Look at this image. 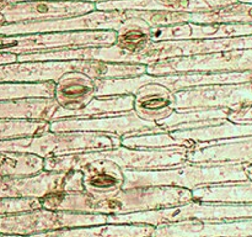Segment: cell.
Masks as SVG:
<instances>
[{
    "label": "cell",
    "instance_id": "1",
    "mask_svg": "<svg viewBox=\"0 0 252 237\" xmlns=\"http://www.w3.org/2000/svg\"><path fill=\"white\" fill-rule=\"evenodd\" d=\"M187 150L189 148L182 146L165 148H129L121 145L111 150L43 158V170H79L83 165L97 159L112 160L118 167L126 170L165 169L187 162Z\"/></svg>",
    "mask_w": 252,
    "mask_h": 237
},
{
    "label": "cell",
    "instance_id": "2",
    "mask_svg": "<svg viewBox=\"0 0 252 237\" xmlns=\"http://www.w3.org/2000/svg\"><path fill=\"white\" fill-rule=\"evenodd\" d=\"M123 188L179 187L193 190L202 185L248 180L241 163L201 164L185 162L175 167L157 170L123 169Z\"/></svg>",
    "mask_w": 252,
    "mask_h": 237
},
{
    "label": "cell",
    "instance_id": "3",
    "mask_svg": "<svg viewBox=\"0 0 252 237\" xmlns=\"http://www.w3.org/2000/svg\"><path fill=\"white\" fill-rule=\"evenodd\" d=\"M121 146V137L98 132H52L0 141V152L31 153L41 158L105 151Z\"/></svg>",
    "mask_w": 252,
    "mask_h": 237
},
{
    "label": "cell",
    "instance_id": "4",
    "mask_svg": "<svg viewBox=\"0 0 252 237\" xmlns=\"http://www.w3.org/2000/svg\"><path fill=\"white\" fill-rule=\"evenodd\" d=\"M252 217V204L189 201L179 206L164 207L133 214L107 215V224H148L153 226L181 221H231Z\"/></svg>",
    "mask_w": 252,
    "mask_h": 237
},
{
    "label": "cell",
    "instance_id": "5",
    "mask_svg": "<svg viewBox=\"0 0 252 237\" xmlns=\"http://www.w3.org/2000/svg\"><path fill=\"white\" fill-rule=\"evenodd\" d=\"M116 41V31L42 32V34L0 35V53L20 54L56 51L73 47L111 46Z\"/></svg>",
    "mask_w": 252,
    "mask_h": 237
},
{
    "label": "cell",
    "instance_id": "6",
    "mask_svg": "<svg viewBox=\"0 0 252 237\" xmlns=\"http://www.w3.org/2000/svg\"><path fill=\"white\" fill-rule=\"evenodd\" d=\"M189 201H193L192 192L185 188L160 185L122 188L111 199L95 202L91 212L105 215L133 214L179 206Z\"/></svg>",
    "mask_w": 252,
    "mask_h": 237
},
{
    "label": "cell",
    "instance_id": "7",
    "mask_svg": "<svg viewBox=\"0 0 252 237\" xmlns=\"http://www.w3.org/2000/svg\"><path fill=\"white\" fill-rule=\"evenodd\" d=\"M107 224V215L95 212L52 211L47 209L0 215V234L30 236L44 231Z\"/></svg>",
    "mask_w": 252,
    "mask_h": 237
},
{
    "label": "cell",
    "instance_id": "8",
    "mask_svg": "<svg viewBox=\"0 0 252 237\" xmlns=\"http://www.w3.org/2000/svg\"><path fill=\"white\" fill-rule=\"evenodd\" d=\"M129 17L121 11H101L94 10L84 15L43 21L16 22L0 25V35L42 34V32H71V31H117Z\"/></svg>",
    "mask_w": 252,
    "mask_h": 237
},
{
    "label": "cell",
    "instance_id": "9",
    "mask_svg": "<svg viewBox=\"0 0 252 237\" xmlns=\"http://www.w3.org/2000/svg\"><path fill=\"white\" fill-rule=\"evenodd\" d=\"M80 170L42 172L31 175L0 177V199L43 198L57 192H83Z\"/></svg>",
    "mask_w": 252,
    "mask_h": 237
},
{
    "label": "cell",
    "instance_id": "10",
    "mask_svg": "<svg viewBox=\"0 0 252 237\" xmlns=\"http://www.w3.org/2000/svg\"><path fill=\"white\" fill-rule=\"evenodd\" d=\"M49 131L52 132H98L116 135L118 137L144 135V133L164 132L157 123L149 122L135 114L134 110L118 115L102 116V118H65L49 121Z\"/></svg>",
    "mask_w": 252,
    "mask_h": 237
},
{
    "label": "cell",
    "instance_id": "11",
    "mask_svg": "<svg viewBox=\"0 0 252 237\" xmlns=\"http://www.w3.org/2000/svg\"><path fill=\"white\" fill-rule=\"evenodd\" d=\"M96 10L93 2L62 1V0H27L0 4V25L16 22L43 21L78 16Z\"/></svg>",
    "mask_w": 252,
    "mask_h": 237
},
{
    "label": "cell",
    "instance_id": "12",
    "mask_svg": "<svg viewBox=\"0 0 252 237\" xmlns=\"http://www.w3.org/2000/svg\"><path fill=\"white\" fill-rule=\"evenodd\" d=\"M252 101V85L248 83L213 84L175 91L176 110L198 108L234 109Z\"/></svg>",
    "mask_w": 252,
    "mask_h": 237
},
{
    "label": "cell",
    "instance_id": "13",
    "mask_svg": "<svg viewBox=\"0 0 252 237\" xmlns=\"http://www.w3.org/2000/svg\"><path fill=\"white\" fill-rule=\"evenodd\" d=\"M252 27L240 24H196L181 22L170 26L150 27L149 36L153 42L177 41V40L219 39L250 34Z\"/></svg>",
    "mask_w": 252,
    "mask_h": 237
},
{
    "label": "cell",
    "instance_id": "14",
    "mask_svg": "<svg viewBox=\"0 0 252 237\" xmlns=\"http://www.w3.org/2000/svg\"><path fill=\"white\" fill-rule=\"evenodd\" d=\"M79 61H27L0 64V83L56 81L62 74L78 69Z\"/></svg>",
    "mask_w": 252,
    "mask_h": 237
},
{
    "label": "cell",
    "instance_id": "15",
    "mask_svg": "<svg viewBox=\"0 0 252 237\" xmlns=\"http://www.w3.org/2000/svg\"><path fill=\"white\" fill-rule=\"evenodd\" d=\"M84 190L95 202L108 200L123 188V169L108 159H97L79 168Z\"/></svg>",
    "mask_w": 252,
    "mask_h": 237
},
{
    "label": "cell",
    "instance_id": "16",
    "mask_svg": "<svg viewBox=\"0 0 252 237\" xmlns=\"http://www.w3.org/2000/svg\"><path fill=\"white\" fill-rule=\"evenodd\" d=\"M96 96V79L80 71H68L54 81V100L64 111H76Z\"/></svg>",
    "mask_w": 252,
    "mask_h": 237
},
{
    "label": "cell",
    "instance_id": "17",
    "mask_svg": "<svg viewBox=\"0 0 252 237\" xmlns=\"http://www.w3.org/2000/svg\"><path fill=\"white\" fill-rule=\"evenodd\" d=\"M133 110L143 120L158 123L176 110L175 93L162 84H145L134 94Z\"/></svg>",
    "mask_w": 252,
    "mask_h": 237
},
{
    "label": "cell",
    "instance_id": "18",
    "mask_svg": "<svg viewBox=\"0 0 252 237\" xmlns=\"http://www.w3.org/2000/svg\"><path fill=\"white\" fill-rule=\"evenodd\" d=\"M154 227L148 224H102L52 230L25 237H150Z\"/></svg>",
    "mask_w": 252,
    "mask_h": 237
},
{
    "label": "cell",
    "instance_id": "19",
    "mask_svg": "<svg viewBox=\"0 0 252 237\" xmlns=\"http://www.w3.org/2000/svg\"><path fill=\"white\" fill-rule=\"evenodd\" d=\"M229 111L230 109L226 108H198L175 110L171 115L159 121L157 125L160 126L164 132L208 127V126L219 125L228 120Z\"/></svg>",
    "mask_w": 252,
    "mask_h": 237
},
{
    "label": "cell",
    "instance_id": "20",
    "mask_svg": "<svg viewBox=\"0 0 252 237\" xmlns=\"http://www.w3.org/2000/svg\"><path fill=\"white\" fill-rule=\"evenodd\" d=\"M134 108V95H103L95 96L85 106L76 111H64L57 108L51 121L65 118H102L128 113Z\"/></svg>",
    "mask_w": 252,
    "mask_h": 237
},
{
    "label": "cell",
    "instance_id": "21",
    "mask_svg": "<svg viewBox=\"0 0 252 237\" xmlns=\"http://www.w3.org/2000/svg\"><path fill=\"white\" fill-rule=\"evenodd\" d=\"M58 104L54 98H22L0 100V120L51 121Z\"/></svg>",
    "mask_w": 252,
    "mask_h": 237
},
{
    "label": "cell",
    "instance_id": "22",
    "mask_svg": "<svg viewBox=\"0 0 252 237\" xmlns=\"http://www.w3.org/2000/svg\"><path fill=\"white\" fill-rule=\"evenodd\" d=\"M191 192L194 201L252 204V182L249 180L202 185Z\"/></svg>",
    "mask_w": 252,
    "mask_h": 237
},
{
    "label": "cell",
    "instance_id": "23",
    "mask_svg": "<svg viewBox=\"0 0 252 237\" xmlns=\"http://www.w3.org/2000/svg\"><path fill=\"white\" fill-rule=\"evenodd\" d=\"M184 237H252V217L231 221H189L184 225Z\"/></svg>",
    "mask_w": 252,
    "mask_h": 237
},
{
    "label": "cell",
    "instance_id": "24",
    "mask_svg": "<svg viewBox=\"0 0 252 237\" xmlns=\"http://www.w3.org/2000/svg\"><path fill=\"white\" fill-rule=\"evenodd\" d=\"M150 27L140 19H128L121 29L116 31L115 43L118 48L132 54V61L138 53L148 46L152 40L149 36Z\"/></svg>",
    "mask_w": 252,
    "mask_h": 237
},
{
    "label": "cell",
    "instance_id": "25",
    "mask_svg": "<svg viewBox=\"0 0 252 237\" xmlns=\"http://www.w3.org/2000/svg\"><path fill=\"white\" fill-rule=\"evenodd\" d=\"M39 204L42 209L52 211L66 212H91L95 200L83 192H57L39 198Z\"/></svg>",
    "mask_w": 252,
    "mask_h": 237
},
{
    "label": "cell",
    "instance_id": "26",
    "mask_svg": "<svg viewBox=\"0 0 252 237\" xmlns=\"http://www.w3.org/2000/svg\"><path fill=\"white\" fill-rule=\"evenodd\" d=\"M43 170V158L31 153L0 152V177L31 175Z\"/></svg>",
    "mask_w": 252,
    "mask_h": 237
},
{
    "label": "cell",
    "instance_id": "27",
    "mask_svg": "<svg viewBox=\"0 0 252 237\" xmlns=\"http://www.w3.org/2000/svg\"><path fill=\"white\" fill-rule=\"evenodd\" d=\"M121 145L129 148H165L175 147V146L192 148L196 146L191 141L174 137L170 132H155L128 136V137L121 138Z\"/></svg>",
    "mask_w": 252,
    "mask_h": 237
},
{
    "label": "cell",
    "instance_id": "28",
    "mask_svg": "<svg viewBox=\"0 0 252 237\" xmlns=\"http://www.w3.org/2000/svg\"><path fill=\"white\" fill-rule=\"evenodd\" d=\"M54 81L44 83H0V100L22 98H53Z\"/></svg>",
    "mask_w": 252,
    "mask_h": 237
},
{
    "label": "cell",
    "instance_id": "29",
    "mask_svg": "<svg viewBox=\"0 0 252 237\" xmlns=\"http://www.w3.org/2000/svg\"><path fill=\"white\" fill-rule=\"evenodd\" d=\"M49 131V122L44 120H0V141L33 136Z\"/></svg>",
    "mask_w": 252,
    "mask_h": 237
},
{
    "label": "cell",
    "instance_id": "30",
    "mask_svg": "<svg viewBox=\"0 0 252 237\" xmlns=\"http://www.w3.org/2000/svg\"><path fill=\"white\" fill-rule=\"evenodd\" d=\"M129 19H140L149 27L170 26V25L189 22V12L167 11V10H127L123 11Z\"/></svg>",
    "mask_w": 252,
    "mask_h": 237
},
{
    "label": "cell",
    "instance_id": "31",
    "mask_svg": "<svg viewBox=\"0 0 252 237\" xmlns=\"http://www.w3.org/2000/svg\"><path fill=\"white\" fill-rule=\"evenodd\" d=\"M154 1L159 6V10L192 12L191 0H154Z\"/></svg>",
    "mask_w": 252,
    "mask_h": 237
},
{
    "label": "cell",
    "instance_id": "32",
    "mask_svg": "<svg viewBox=\"0 0 252 237\" xmlns=\"http://www.w3.org/2000/svg\"><path fill=\"white\" fill-rule=\"evenodd\" d=\"M17 56L12 53H0V64L4 63H11V62H16Z\"/></svg>",
    "mask_w": 252,
    "mask_h": 237
},
{
    "label": "cell",
    "instance_id": "33",
    "mask_svg": "<svg viewBox=\"0 0 252 237\" xmlns=\"http://www.w3.org/2000/svg\"><path fill=\"white\" fill-rule=\"evenodd\" d=\"M10 2H17V1H27V0H7ZM62 1H81V2H93V4H97L101 1H108V0H62Z\"/></svg>",
    "mask_w": 252,
    "mask_h": 237
},
{
    "label": "cell",
    "instance_id": "34",
    "mask_svg": "<svg viewBox=\"0 0 252 237\" xmlns=\"http://www.w3.org/2000/svg\"><path fill=\"white\" fill-rule=\"evenodd\" d=\"M0 237H24V236H16V235H5V234H0Z\"/></svg>",
    "mask_w": 252,
    "mask_h": 237
},
{
    "label": "cell",
    "instance_id": "35",
    "mask_svg": "<svg viewBox=\"0 0 252 237\" xmlns=\"http://www.w3.org/2000/svg\"><path fill=\"white\" fill-rule=\"evenodd\" d=\"M0 1H6V0H0Z\"/></svg>",
    "mask_w": 252,
    "mask_h": 237
},
{
    "label": "cell",
    "instance_id": "36",
    "mask_svg": "<svg viewBox=\"0 0 252 237\" xmlns=\"http://www.w3.org/2000/svg\"><path fill=\"white\" fill-rule=\"evenodd\" d=\"M73 237H78V236H73Z\"/></svg>",
    "mask_w": 252,
    "mask_h": 237
}]
</instances>
